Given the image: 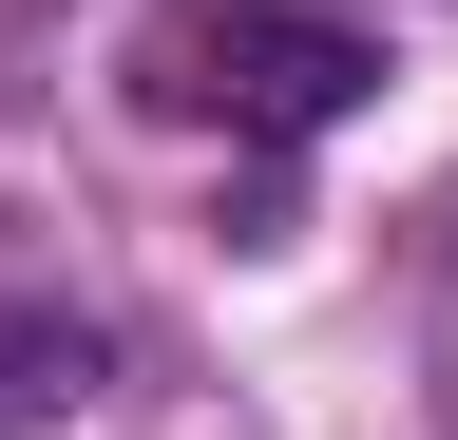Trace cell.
<instances>
[{
  "instance_id": "1",
  "label": "cell",
  "mask_w": 458,
  "mask_h": 440,
  "mask_svg": "<svg viewBox=\"0 0 458 440\" xmlns=\"http://www.w3.org/2000/svg\"><path fill=\"white\" fill-rule=\"evenodd\" d=\"M134 96L153 116H229V134H344L382 96V39L306 20V0H191V20L134 39Z\"/></svg>"
},
{
  "instance_id": "2",
  "label": "cell",
  "mask_w": 458,
  "mask_h": 440,
  "mask_svg": "<svg viewBox=\"0 0 458 440\" xmlns=\"http://www.w3.org/2000/svg\"><path fill=\"white\" fill-rule=\"evenodd\" d=\"M77 402H96V325L0 306V440H38V421H77Z\"/></svg>"
}]
</instances>
